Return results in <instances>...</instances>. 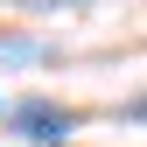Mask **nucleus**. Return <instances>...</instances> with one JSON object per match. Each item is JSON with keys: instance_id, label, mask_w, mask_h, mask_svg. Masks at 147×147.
<instances>
[{"instance_id": "obj_1", "label": "nucleus", "mask_w": 147, "mask_h": 147, "mask_svg": "<svg viewBox=\"0 0 147 147\" xmlns=\"http://www.w3.org/2000/svg\"><path fill=\"white\" fill-rule=\"evenodd\" d=\"M14 133H28V140H63V133H70V112H56V105H21V112H14Z\"/></svg>"}]
</instances>
